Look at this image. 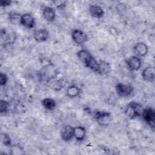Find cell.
<instances>
[{"label": "cell", "instance_id": "cell-1", "mask_svg": "<svg viewBox=\"0 0 155 155\" xmlns=\"http://www.w3.org/2000/svg\"><path fill=\"white\" fill-rule=\"evenodd\" d=\"M143 110V109L140 104L132 102L128 105L125 110V113L128 117L133 119L142 114Z\"/></svg>", "mask_w": 155, "mask_h": 155}, {"label": "cell", "instance_id": "cell-2", "mask_svg": "<svg viewBox=\"0 0 155 155\" xmlns=\"http://www.w3.org/2000/svg\"><path fill=\"white\" fill-rule=\"evenodd\" d=\"M142 114L146 122L152 128H154L155 121V113L154 110L151 108H147L143 110Z\"/></svg>", "mask_w": 155, "mask_h": 155}, {"label": "cell", "instance_id": "cell-3", "mask_svg": "<svg viewBox=\"0 0 155 155\" xmlns=\"http://www.w3.org/2000/svg\"><path fill=\"white\" fill-rule=\"evenodd\" d=\"M94 116L97 121L102 125H108L111 120V114L108 112L96 111Z\"/></svg>", "mask_w": 155, "mask_h": 155}, {"label": "cell", "instance_id": "cell-4", "mask_svg": "<svg viewBox=\"0 0 155 155\" xmlns=\"http://www.w3.org/2000/svg\"><path fill=\"white\" fill-rule=\"evenodd\" d=\"M72 39L77 44H82L88 40V36L85 33L80 30H74L71 34Z\"/></svg>", "mask_w": 155, "mask_h": 155}, {"label": "cell", "instance_id": "cell-5", "mask_svg": "<svg viewBox=\"0 0 155 155\" xmlns=\"http://www.w3.org/2000/svg\"><path fill=\"white\" fill-rule=\"evenodd\" d=\"M116 90L119 96H127L132 93L133 87L129 85L118 84L116 87Z\"/></svg>", "mask_w": 155, "mask_h": 155}, {"label": "cell", "instance_id": "cell-6", "mask_svg": "<svg viewBox=\"0 0 155 155\" xmlns=\"http://www.w3.org/2000/svg\"><path fill=\"white\" fill-rule=\"evenodd\" d=\"M74 129L70 125H65L61 130V135L62 139L65 141L70 140L74 136Z\"/></svg>", "mask_w": 155, "mask_h": 155}, {"label": "cell", "instance_id": "cell-7", "mask_svg": "<svg viewBox=\"0 0 155 155\" xmlns=\"http://www.w3.org/2000/svg\"><path fill=\"white\" fill-rule=\"evenodd\" d=\"M128 68L131 71L137 70L141 66V61L137 56H132L127 61Z\"/></svg>", "mask_w": 155, "mask_h": 155}, {"label": "cell", "instance_id": "cell-8", "mask_svg": "<svg viewBox=\"0 0 155 155\" xmlns=\"http://www.w3.org/2000/svg\"><path fill=\"white\" fill-rule=\"evenodd\" d=\"M142 76L145 81L148 82H153L155 78L154 68L151 66L147 67L143 70Z\"/></svg>", "mask_w": 155, "mask_h": 155}, {"label": "cell", "instance_id": "cell-9", "mask_svg": "<svg viewBox=\"0 0 155 155\" xmlns=\"http://www.w3.org/2000/svg\"><path fill=\"white\" fill-rule=\"evenodd\" d=\"M33 37L36 41L41 42L47 40L48 37V32L46 29H39L34 32Z\"/></svg>", "mask_w": 155, "mask_h": 155}, {"label": "cell", "instance_id": "cell-10", "mask_svg": "<svg viewBox=\"0 0 155 155\" xmlns=\"http://www.w3.org/2000/svg\"><path fill=\"white\" fill-rule=\"evenodd\" d=\"M20 22L26 27L32 28L35 24V20L30 14L25 13L21 16Z\"/></svg>", "mask_w": 155, "mask_h": 155}, {"label": "cell", "instance_id": "cell-11", "mask_svg": "<svg viewBox=\"0 0 155 155\" xmlns=\"http://www.w3.org/2000/svg\"><path fill=\"white\" fill-rule=\"evenodd\" d=\"M43 16L47 21L51 22L53 21L56 16V13L53 8L50 7H45L42 11Z\"/></svg>", "mask_w": 155, "mask_h": 155}, {"label": "cell", "instance_id": "cell-12", "mask_svg": "<svg viewBox=\"0 0 155 155\" xmlns=\"http://www.w3.org/2000/svg\"><path fill=\"white\" fill-rule=\"evenodd\" d=\"M134 50L137 55L143 56L148 52V47L143 42H138L134 45Z\"/></svg>", "mask_w": 155, "mask_h": 155}, {"label": "cell", "instance_id": "cell-13", "mask_svg": "<svg viewBox=\"0 0 155 155\" xmlns=\"http://www.w3.org/2000/svg\"><path fill=\"white\" fill-rule=\"evenodd\" d=\"M89 10L91 16L96 18H99L102 17L104 14V12L103 9L100 6L97 5H91L90 7Z\"/></svg>", "mask_w": 155, "mask_h": 155}, {"label": "cell", "instance_id": "cell-14", "mask_svg": "<svg viewBox=\"0 0 155 155\" xmlns=\"http://www.w3.org/2000/svg\"><path fill=\"white\" fill-rule=\"evenodd\" d=\"M78 57L79 59L84 62L85 64H86L90 59L93 57L92 55L90 54V53L85 50H81L78 52Z\"/></svg>", "mask_w": 155, "mask_h": 155}, {"label": "cell", "instance_id": "cell-15", "mask_svg": "<svg viewBox=\"0 0 155 155\" xmlns=\"http://www.w3.org/2000/svg\"><path fill=\"white\" fill-rule=\"evenodd\" d=\"M111 70V67L108 62L104 61H101L99 62V68L97 73L104 74L108 73Z\"/></svg>", "mask_w": 155, "mask_h": 155}, {"label": "cell", "instance_id": "cell-16", "mask_svg": "<svg viewBox=\"0 0 155 155\" xmlns=\"http://www.w3.org/2000/svg\"><path fill=\"white\" fill-rule=\"evenodd\" d=\"M85 130L84 127L79 126L74 129V136L78 140H82L85 136Z\"/></svg>", "mask_w": 155, "mask_h": 155}, {"label": "cell", "instance_id": "cell-17", "mask_svg": "<svg viewBox=\"0 0 155 155\" xmlns=\"http://www.w3.org/2000/svg\"><path fill=\"white\" fill-rule=\"evenodd\" d=\"M42 105L48 110H51L54 108L56 105L55 101L50 98H45L42 101Z\"/></svg>", "mask_w": 155, "mask_h": 155}, {"label": "cell", "instance_id": "cell-18", "mask_svg": "<svg viewBox=\"0 0 155 155\" xmlns=\"http://www.w3.org/2000/svg\"><path fill=\"white\" fill-rule=\"evenodd\" d=\"M79 93H80V90L79 88L75 85L70 86L67 90V95L71 97H73L78 96Z\"/></svg>", "mask_w": 155, "mask_h": 155}, {"label": "cell", "instance_id": "cell-19", "mask_svg": "<svg viewBox=\"0 0 155 155\" xmlns=\"http://www.w3.org/2000/svg\"><path fill=\"white\" fill-rule=\"evenodd\" d=\"M8 109V103L5 101H1V113H5Z\"/></svg>", "mask_w": 155, "mask_h": 155}, {"label": "cell", "instance_id": "cell-20", "mask_svg": "<svg viewBox=\"0 0 155 155\" xmlns=\"http://www.w3.org/2000/svg\"><path fill=\"white\" fill-rule=\"evenodd\" d=\"M2 140L4 145L8 146L10 144V139L6 134H3L2 136Z\"/></svg>", "mask_w": 155, "mask_h": 155}, {"label": "cell", "instance_id": "cell-21", "mask_svg": "<svg viewBox=\"0 0 155 155\" xmlns=\"http://www.w3.org/2000/svg\"><path fill=\"white\" fill-rule=\"evenodd\" d=\"M7 80H8L7 76L5 74H3L2 73H1V76H0V84H1V85H5L6 84Z\"/></svg>", "mask_w": 155, "mask_h": 155}, {"label": "cell", "instance_id": "cell-22", "mask_svg": "<svg viewBox=\"0 0 155 155\" xmlns=\"http://www.w3.org/2000/svg\"><path fill=\"white\" fill-rule=\"evenodd\" d=\"M11 4L10 1H1V5L2 7H6L9 5Z\"/></svg>", "mask_w": 155, "mask_h": 155}]
</instances>
